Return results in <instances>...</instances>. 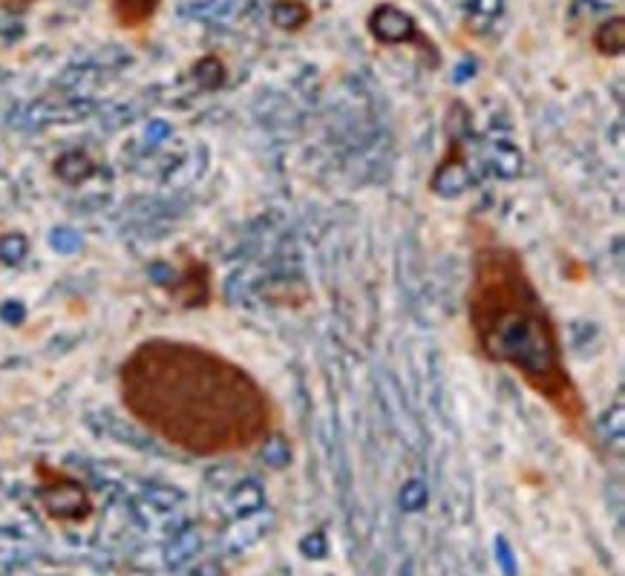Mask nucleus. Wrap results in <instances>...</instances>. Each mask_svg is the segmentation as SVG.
Wrapping results in <instances>:
<instances>
[{
    "label": "nucleus",
    "instance_id": "f257e3e1",
    "mask_svg": "<svg viewBox=\"0 0 625 576\" xmlns=\"http://www.w3.org/2000/svg\"><path fill=\"white\" fill-rule=\"evenodd\" d=\"M116 389L121 409L142 430L185 456H245L280 427V409L263 381L193 340L136 343L119 363Z\"/></svg>",
    "mask_w": 625,
    "mask_h": 576
},
{
    "label": "nucleus",
    "instance_id": "20e7f679",
    "mask_svg": "<svg viewBox=\"0 0 625 576\" xmlns=\"http://www.w3.org/2000/svg\"><path fill=\"white\" fill-rule=\"evenodd\" d=\"M38 470H41L38 476L44 481L41 502L47 507L49 519H55V522H84L93 510L84 487L75 479H70L67 473L47 467V464H38Z\"/></svg>",
    "mask_w": 625,
    "mask_h": 576
},
{
    "label": "nucleus",
    "instance_id": "0eeeda50",
    "mask_svg": "<svg viewBox=\"0 0 625 576\" xmlns=\"http://www.w3.org/2000/svg\"><path fill=\"white\" fill-rule=\"evenodd\" d=\"M591 44H594V49H597L600 55H605V58H617V55H623V47H625L623 15H614V18L602 21V24L594 29V35H591Z\"/></svg>",
    "mask_w": 625,
    "mask_h": 576
},
{
    "label": "nucleus",
    "instance_id": "423d86ee",
    "mask_svg": "<svg viewBox=\"0 0 625 576\" xmlns=\"http://www.w3.org/2000/svg\"><path fill=\"white\" fill-rule=\"evenodd\" d=\"M314 12L306 0H274L271 3V21L283 32H303L312 24Z\"/></svg>",
    "mask_w": 625,
    "mask_h": 576
},
{
    "label": "nucleus",
    "instance_id": "7ed1b4c3",
    "mask_svg": "<svg viewBox=\"0 0 625 576\" xmlns=\"http://www.w3.org/2000/svg\"><path fill=\"white\" fill-rule=\"evenodd\" d=\"M366 29H369V35H372L378 44H384V47H404V44H407V47L430 55L433 67L441 64V52H438V47L433 44V38H430L421 26L415 24V18L409 15L407 9H401V6H395V3H378V6L369 12V18H366Z\"/></svg>",
    "mask_w": 625,
    "mask_h": 576
},
{
    "label": "nucleus",
    "instance_id": "6e6552de",
    "mask_svg": "<svg viewBox=\"0 0 625 576\" xmlns=\"http://www.w3.org/2000/svg\"><path fill=\"white\" fill-rule=\"evenodd\" d=\"M38 0H0V6H6V9H15V12H21V9H29V6H35Z\"/></svg>",
    "mask_w": 625,
    "mask_h": 576
},
{
    "label": "nucleus",
    "instance_id": "1a4fd4ad",
    "mask_svg": "<svg viewBox=\"0 0 625 576\" xmlns=\"http://www.w3.org/2000/svg\"><path fill=\"white\" fill-rule=\"evenodd\" d=\"M499 556H502V565H505L507 574H513V565H510V553H507L505 545H499Z\"/></svg>",
    "mask_w": 625,
    "mask_h": 576
},
{
    "label": "nucleus",
    "instance_id": "f03ea898",
    "mask_svg": "<svg viewBox=\"0 0 625 576\" xmlns=\"http://www.w3.org/2000/svg\"><path fill=\"white\" fill-rule=\"evenodd\" d=\"M464 309L479 358L507 369L551 409L571 441L597 453L588 398L571 372L551 303L536 286L522 251L502 240L484 219L470 222V286Z\"/></svg>",
    "mask_w": 625,
    "mask_h": 576
},
{
    "label": "nucleus",
    "instance_id": "39448f33",
    "mask_svg": "<svg viewBox=\"0 0 625 576\" xmlns=\"http://www.w3.org/2000/svg\"><path fill=\"white\" fill-rule=\"evenodd\" d=\"M104 6H107L110 24L119 32L130 38H142L153 29L165 0H104Z\"/></svg>",
    "mask_w": 625,
    "mask_h": 576
}]
</instances>
